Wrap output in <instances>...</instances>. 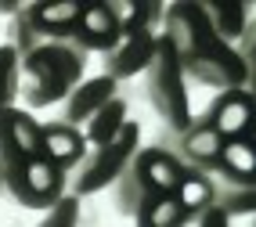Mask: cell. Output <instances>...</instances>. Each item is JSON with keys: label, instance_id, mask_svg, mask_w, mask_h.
I'll return each mask as SVG.
<instances>
[{"label": "cell", "instance_id": "cell-1", "mask_svg": "<svg viewBox=\"0 0 256 227\" xmlns=\"http://www.w3.org/2000/svg\"><path fill=\"white\" fill-rule=\"evenodd\" d=\"M162 40L170 44L174 58L180 65L184 80L202 83L210 90H249V72L238 62L234 47L224 44L210 29V22L202 18V11L195 0H177L166 4L162 14Z\"/></svg>", "mask_w": 256, "mask_h": 227}, {"label": "cell", "instance_id": "cell-2", "mask_svg": "<svg viewBox=\"0 0 256 227\" xmlns=\"http://www.w3.org/2000/svg\"><path fill=\"white\" fill-rule=\"evenodd\" d=\"M0 170L8 195L26 209H50L69 195V173H62L47 155L40 123L26 108H8L0 116Z\"/></svg>", "mask_w": 256, "mask_h": 227}, {"label": "cell", "instance_id": "cell-3", "mask_svg": "<svg viewBox=\"0 0 256 227\" xmlns=\"http://www.w3.org/2000/svg\"><path fill=\"white\" fill-rule=\"evenodd\" d=\"M83 80H87V54L72 44H40L18 62V98L29 116L62 104Z\"/></svg>", "mask_w": 256, "mask_h": 227}, {"label": "cell", "instance_id": "cell-4", "mask_svg": "<svg viewBox=\"0 0 256 227\" xmlns=\"http://www.w3.org/2000/svg\"><path fill=\"white\" fill-rule=\"evenodd\" d=\"M184 173V162L174 152H166L159 144L138 148V155L130 159V166L116 177L112 184V209L119 216H134V209L144 195H162V191H174L177 180Z\"/></svg>", "mask_w": 256, "mask_h": 227}, {"label": "cell", "instance_id": "cell-5", "mask_svg": "<svg viewBox=\"0 0 256 227\" xmlns=\"http://www.w3.org/2000/svg\"><path fill=\"white\" fill-rule=\"evenodd\" d=\"M138 148H141V126L134 123V119H126L116 137L87 148L80 166L69 173V195L83 198V195H94V191L112 188L116 177L130 166L134 155H138Z\"/></svg>", "mask_w": 256, "mask_h": 227}, {"label": "cell", "instance_id": "cell-6", "mask_svg": "<svg viewBox=\"0 0 256 227\" xmlns=\"http://www.w3.org/2000/svg\"><path fill=\"white\" fill-rule=\"evenodd\" d=\"M148 101L152 108L159 112V119L166 123L170 134H180L195 123L192 116V101H188V80L180 72V65L174 58V50H170V44L162 40L159 32V44H156V54H152L148 62Z\"/></svg>", "mask_w": 256, "mask_h": 227}, {"label": "cell", "instance_id": "cell-7", "mask_svg": "<svg viewBox=\"0 0 256 227\" xmlns=\"http://www.w3.org/2000/svg\"><path fill=\"white\" fill-rule=\"evenodd\" d=\"M224 144L228 141H220L202 119H195V123L188 130H180V134H170V130L159 134V148L174 152L184 166L202 170V173H213L216 170V159H220V152H224Z\"/></svg>", "mask_w": 256, "mask_h": 227}, {"label": "cell", "instance_id": "cell-8", "mask_svg": "<svg viewBox=\"0 0 256 227\" xmlns=\"http://www.w3.org/2000/svg\"><path fill=\"white\" fill-rule=\"evenodd\" d=\"M206 123L220 141H249V123H252V94L249 90H220L210 108L202 112Z\"/></svg>", "mask_w": 256, "mask_h": 227}, {"label": "cell", "instance_id": "cell-9", "mask_svg": "<svg viewBox=\"0 0 256 227\" xmlns=\"http://www.w3.org/2000/svg\"><path fill=\"white\" fill-rule=\"evenodd\" d=\"M156 44H159V32H148V29H134V32H123L119 44L108 50V54H101V65H105V72L112 83H123L130 76H138L148 68L152 54H156Z\"/></svg>", "mask_w": 256, "mask_h": 227}, {"label": "cell", "instance_id": "cell-10", "mask_svg": "<svg viewBox=\"0 0 256 227\" xmlns=\"http://www.w3.org/2000/svg\"><path fill=\"white\" fill-rule=\"evenodd\" d=\"M119 36H123V32H119L112 11H108V0H87L69 44L76 50H83V54H90V50L94 54H108V50L119 44Z\"/></svg>", "mask_w": 256, "mask_h": 227}, {"label": "cell", "instance_id": "cell-11", "mask_svg": "<svg viewBox=\"0 0 256 227\" xmlns=\"http://www.w3.org/2000/svg\"><path fill=\"white\" fill-rule=\"evenodd\" d=\"M83 4L87 0H36V4H26V14H29V26L36 29V36L44 44H69L72 29L83 14Z\"/></svg>", "mask_w": 256, "mask_h": 227}, {"label": "cell", "instance_id": "cell-12", "mask_svg": "<svg viewBox=\"0 0 256 227\" xmlns=\"http://www.w3.org/2000/svg\"><path fill=\"white\" fill-rule=\"evenodd\" d=\"M112 98H119V83H112L108 76H90V80H83L76 90L62 101L58 119L69 123V126H76V130H83L94 119V112H101Z\"/></svg>", "mask_w": 256, "mask_h": 227}, {"label": "cell", "instance_id": "cell-13", "mask_svg": "<svg viewBox=\"0 0 256 227\" xmlns=\"http://www.w3.org/2000/svg\"><path fill=\"white\" fill-rule=\"evenodd\" d=\"M40 137H44L47 155L54 159V166H58L62 173H72V170L80 166V159L87 155L83 130L62 123V119H47V123H40Z\"/></svg>", "mask_w": 256, "mask_h": 227}, {"label": "cell", "instance_id": "cell-14", "mask_svg": "<svg viewBox=\"0 0 256 227\" xmlns=\"http://www.w3.org/2000/svg\"><path fill=\"white\" fill-rule=\"evenodd\" d=\"M198 11L210 22V29L231 47L252 26V4L249 0H206V4H198Z\"/></svg>", "mask_w": 256, "mask_h": 227}, {"label": "cell", "instance_id": "cell-15", "mask_svg": "<svg viewBox=\"0 0 256 227\" xmlns=\"http://www.w3.org/2000/svg\"><path fill=\"white\" fill-rule=\"evenodd\" d=\"M138 227H188L195 224V216L188 213V206L174 195V191H162V195H144L138 202L130 216Z\"/></svg>", "mask_w": 256, "mask_h": 227}, {"label": "cell", "instance_id": "cell-16", "mask_svg": "<svg viewBox=\"0 0 256 227\" xmlns=\"http://www.w3.org/2000/svg\"><path fill=\"white\" fill-rule=\"evenodd\" d=\"M252 170H256L252 144H249V141H228L224 152H220V159H216V170L210 173V177L220 180V184L252 188Z\"/></svg>", "mask_w": 256, "mask_h": 227}, {"label": "cell", "instance_id": "cell-17", "mask_svg": "<svg viewBox=\"0 0 256 227\" xmlns=\"http://www.w3.org/2000/svg\"><path fill=\"white\" fill-rule=\"evenodd\" d=\"M130 119V104L123 98H112L101 112H94V119L87 126H83V141L90 144H101V141H108V137H116L119 130H123V123Z\"/></svg>", "mask_w": 256, "mask_h": 227}, {"label": "cell", "instance_id": "cell-18", "mask_svg": "<svg viewBox=\"0 0 256 227\" xmlns=\"http://www.w3.org/2000/svg\"><path fill=\"white\" fill-rule=\"evenodd\" d=\"M213 206H216L228 220H231V216H249L252 209H256V195H252V188H238V184H220V180H216Z\"/></svg>", "mask_w": 256, "mask_h": 227}, {"label": "cell", "instance_id": "cell-19", "mask_svg": "<svg viewBox=\"0 0 256 227\" xmlns=\"http://www.w3.org/2000/svg\"><path fill=\"white\" fill-rule=\"evenodd\" d=\"M44 40L36 36V29L29 26V14H26V4H22V11L14 14V18L8 22V32H4V47H11L14 54H18V62L26 58V54H32Z\"/></svg>", "mask_w": 256, "mask_h": 227}, {"label": "cell", "instance_id": "cell-20", "mask_svg": "<svg viewBox=\"0 0 256 227\" xmlns=\"http://www.w3.org/2000/svg\"><path fill=\"white\" fill-rule=\"evenodd\" d=\"M18 101V54L0 44V116Z\"/></svg>", "mask_w": 256, "mask_h": 227}, {"label": "cell", "instance_id": "cell-21", "mask_svg": "<svg viewBox=\"0 0 256 227\" xmlns=\"http://www.w3.org/2000/svg\"><path fill=\"white\" fill-rule=\"evenodd\" d=\"M80 216H83V206L76 195H62L50 209H44V216L36 227H80Z\"/></svg>", "mask_w": 256, "mask_h": 227}, {"label": "cell", "instance_id": "cell-22", "mask_svg": "<svg viewBox=\"0 0 256 227\" xmlns=\"http://www.w3.org/2000/svg\"><path fill=\"white\" fill-rule=\"evenodd\" d=\"M141 0H108V11H112V18L119 26V32H134V29H141Z\"/></svg>", "mask_w": 256, "mask_h": 227}, {"label": "cell", "instance_id": "cell-23", "mask_svg": "<svg viewBox=\"0 0 256 227\" xmlns=\"http://www.w3.org/2000/svg\"><path fill=\"white\" fill-rule=\"evenodd\" d=\"M195 227H231V220L220 213L216 206H210V209H202V213L195 216Z\"/></svg>", "mask_w": 256, "mask_h": 227}, {"label": "cell", "instance_id": "cell-24", "mask_svg": "<svg viewBox=\"0 0 256 227\" xmlns=\"http://www.w3.org/2000/svg\"><path fill=\"white\" fill-rule=\"evenodd\" d=\"M22 11V0H0V44H4V32H8V22Z\"/></svg>", "mask_w": 256, "mask_h": 227}, {"label": "cell", "instance_id": "cell-25", "mask_svg": "<svg viewBox=\"0 0 256 227\" xmlns=\"http://www.w3.org/2000/svg\"><path fill=\"white\" fill-rule=\"evenodd\" d=\"M0 195H8V180H4V170H0Z\"/></svg>", "mask_w": 256, "mask_h": 227}]
</instances>
